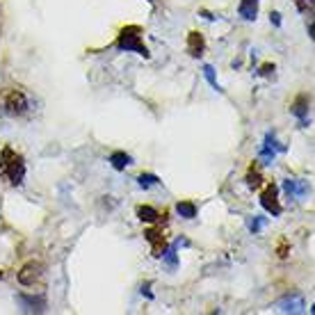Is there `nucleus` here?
Instances as JSON below:
<instances>
[{"instance_id":"nucleus-1","label":"nucleus","mask_w":315,"mask_h":315,"mask_svg":"<svg viewBox=\"0 0 315 315\" xmlns=\"http://www.w3.org/2000/svg\"><path fill=\"white\" fill-rule=\"evenodd\" d=\"M0 176L9 180L12 185H21L25 179V160L23 155L16 153L12 146H5L0 151Z\"/></svg>"},{"instance_id":"nucleus-2","label":"nucleus","mask_w":315,"mask_h":315,"mask_svg":"<svg viewBox=\"0 0 315 315\" xmlns=\"http://www.w3.org/2000/svg\"><path fill=\"white\" fill-rule=\"evenodd\" d=\"M117 48L126 50V53H137L142 57H151L149 48L144 46L142 42V28L139 25H126V28H121L119 37H117Z\"/></svg>"},{"instance_id":"nucleus-3","label":"nucleus","mask_w":315,"mask_h":315,"mask_svg":"<svg viewBox=\"0 0 315 315\" xmlns=\"http://www.w3.org/2000/svg\"><path fill=\"white\" fill-rule=\"evenodd\" d=\"M0 107L12 117H21L30 110V101L18 87H5L0 90Z\"/></svg>"},{"instance_id":"nucleus-4","label":"nucleus","mask_w":315,"mask_h":315,"mask_svg":"<svg viewBox=\"0 0 315 315\" xmlns=\"http://www.w3.org/2000/svg\"><path fill=\"white\" fill-rule=\"evenodd\" d=\"M261 206L268 210L272 217H279V215L283 213V208H281V203H279V187L274 183H268L265 190L261 192Z\"/></svg>"},{"instance_id":"nucleus-5","label":"nucleus","mask_w":315,"mask_h":315,"mask_svg":"<svg viewBox=\"0 0 315 315\" xmlns=\"http://www.w3.org/2000/svg\"><path fill=\"white\" fill-rule=\"evenodd\" d=\"M44 276V265L39 261H28L18 270V283L21 285H35Z\"/></svg>"},{"instance_id":"nucleus-6","label":"nucleus","mask_w":315,"mask_h":315,"mask_svg":"<svg viewBox=\"0 0 315 315\" xmlns=\"http://www.w3.org/2000/svg\"><path fill=\"white\" fill-rule=\"evenodd\" d=\"M144 238H146V242H151V249H153L155 258H160V256L165 254L167 235H165V231H162L160 226H155V228H146V231H144Z\"/></svg>"},{"instance_id":"nucleus-7","label":"nucleus","mask_w":315,"mask_h":315,"mask_svg":"<svg viewBox=\"0 0 315 315\" xmlns=\"http://www.w3.org/2000/svg\"><path fill=\"white\" fill-rule=\"evenodd\" d=\"M276 309H279L281 313H304L306 304H304L302 295H299V292H295V295H288V297L281 299V302L276 304Z\"/></svg>"},{"instance_id":"nucleus-8","label":"nucleus","mask_w":315,"mask_h":315,"mask_svg":"<svg viewBox=\"0 0 315 315\" xmlns=\"http://www.w3.org/2000/svg\"><path fill=\"white\" fill-rule=\"evenodd\" d=\"M16 302L21 304V309L28 311V313H44L46 311V299L39 295V297H35V295H18Z\"/></svg>"},{"instance_id":"nucleus-9","label":"nucleus","mask_w":315,"mask_h":315,"mask_svg":"<svg viewBox=\"0 0 315 315\" xmlns=\"http://www.w3.org/2000/svg\"><path fill=\"white\" fill-rule=\"evenodd\" d=\"M203 50H206V39H203V35L192 30L190 35H187V53H190L192 57H201Z\"/></svg>"},{"instance_id":"nucleus-10","label":"nucleus","mask_w":315,"mask_h":315,"mask_svg":"<svg viewBox=\"0 0 315 315\" xmlns=\"http://www.w3.org/2000/svg\"><path fill=\"white\" fill-rule=\"evenodd\" d=\"M283 190H285V194L288 196H306L311 192V187L304 180H299V179H285L283 180Z\"/></svg>"},{"instance_id":"nucleus-11","label":"nucleus","mask_w":315,"mask_h":315,"mask_svg":"<svg viewBox=\"0 0 315 315\" xmlns=\"http://www.w3.org/2000/svg\"><path fill=\"white\" fill-rule=\"evenodd\" d=\"M309 105H311V96L309 94H299L290 105V112L297 117V119H306L309 117Z\"/></svg>"},{"instance_id":"nucleus-12","label":"nucleus","mask_w":315,"mask_h":315,"mask_svg":"<svg viewBox=\"0 0 315 315\" xmlns=\"http://www.w3.org/2000/svg\"><path fill=\"white\" fill-rule=\"evenodd\" d=\"M258 5H261V0H240L238 14L244 21H256V16H258Z\"/></svg>"},{"instance_id":"nucleus-13","label":"nucleus","mask_w":315,"mask_h":315,"mask_svg":"<svg viewBox=\"0 0 315 315\" xmlns=\"http://www.w3.org/2000/svg\"><path fill=\"white\" fill-rule=\"evenodd\" d=\"M110 165H112L117 172H124L128 165H133V158L128 153H124V151H114V153L110 155Z\"/></svg>"},{"instance_id":"nucleus-14","label":"nucleus","mask_w":315,"mask_h":315,"mask_svg":"<svg viewBox=\"0 0 315 315\" xmlns=\"http://www.w3.org/2000/svg\"><path fill=\"white\" fill-rule=\"evenodd\" d=\"M137 217H139L142 222H151V224L165 220V217H162L155 208H151V206H137Z\"/></svg>"},{"instance_id":"nucleus-15","label":"nucleus","mask_w":315,"mask_h":315,"mask_svg":"<svg viewBox=\"0 0 315 315\" xmlns=\"http://www.w3.org/2000/svg\"><path fill=\"white\" fill-rule=\"evenodd\" d=\"M244 180H247V185H249L251 190H261L263 187V174L258 172V167L251 165L249 172H247V176H244Z\"/></svg>"},{"instance_id":"nucleus-16","label":"nucleus","mask_w":315,"mask_h":315,"mask_svg":"<svg viewBox=\"0 0 315 315\" xmlns=\"http://www.w3.org/2000/svg\"><path fill=\"white\" fill-rule=\"evenodd\" d=\"M176 210H179V215L185 217V220H194L196 217V206L192 201H179L176 203Z\"/></svg>"},{"instance_id":"nucleus-17","label":"nucleus","mask_w":315,"mask_h":315,"mask_svg":"<svg viewBox=\"0 0 315 315\" xmlns=\"http://www.w3.org/2000/svg\"><path fill=\"white\" fill-rule=\"evenodd\" d=\"M137 183H139V187L149 190V187H153V185L160 183V179L153 176V174H139V176H137Z\"/></svg>"},{"instance_id":"nucleus-18","label":"nucleus","mask_w":315,"mask_h":315,"mask_svg":"<svg viewBox=\"0 0 315 315\" xmlns=\"http://www.w3.org/2000/svg\"><path fill=\"white\" fill-rule=\"evenodd\" d=\"M203 76H206V80L210 83V87L213 90H217V91H222V87H220V83H217V78H215V69L210 64H206L203 66Z\"/></svg>"},{"instance_id":"nucleus-19","label":"nucleus","mask_w":315,"mask_h":315,"mask_svg":"<svg viewBox=\"0 0 315 315\" xmlns=\"http://www.w3.org/2000/svg\"><path fill=\"white\" fill-rule=\"evenodd\" d=\"M261 158L265 165H272L274 158H276V151L272 149V146H268V144H263V149H261Z\"/></svg>"},{"instance_id":"nucleus-20","label":"nucleus","mask_w":315,"mask_h":315,"mask_svg":"<svg viewBox=\"0 0 315 315\" xmlns=\"http://www.w3.org/2000/svg\"><path fill=\"white\" fill-rule=\"evenodd\" d=\"M263 224H265V217H254V220L249 222V231L251 233H258L263 228Z\"/></svg>"},{"instance_id":"nucleus-21","label":"nucleus","mask_w":315,"mask_h":315,"mask_svg":"<svg viewBox=\"0 0 315 315\" xmlns=\"http://www.w3.org/2000/svg\"><path fill=\"white\" fill-rule=\"evenodd\" d=\"M295 5L299 7V9H309V7H313V0H295Z\"/></svg>"},{"instance_id":"nucleus-22","label":"nucleus","mask_w":315,"mask_h":315,"mask_svg":"<svg viewBox=\"0 0 315 315\" xmlns=\"http://www.w3.org/2000/svg\"><path fill=\"white\" fill-rule=\"evenodd\" d=\"M274 73V64H263L261 66V76H272Z\"/></svg>"},{"instance_id":"nucleus-23","label":"nucleus","mask_w":315,"mask_h":315,"mask_svg":"<svg viewBox=\"0 0 315 315\" xmlns=\"http://www.w3.org/2000/svg\"><path fill=\"white\" fill-rule=\"evenodd\" d=\"M279 256H281V258L288 256V242H285V240H281V242H279Z\"/></svg>"},{"instance_id":"nucleus-24","label":"nucleus","mask_w":315,"mask_h":315,"mask_svg":"<svg viewBox=\"0 0 315 315\" xmlns=\"http://www.w3.org/2000/svg\"><path fill=\"white\" fill-rule=\"evenodd\" d=\"M270 21H272L274 25H281V14L279 12H272V14H270Z\"/></svg>"},{"instance_id":"nucleus-25","label":"nucleus","mask_w":315,"mask_h":315,"mask_svg":"<svg viewBox=\"0 0 315 315\" xmlns=\"http://www.w3.org/2000/svg\"><path fill=\"white\" fill-rule=\"evenodd\" d=\"M201 14H203V16H206V18H208V21H215V16H213V14H210V12H206V9H201Z\"/></svg>"},{"instance_id":"nucleus-26","label":"nucleus","mask_w":315,"mask_h":315,"mask_svg":"<svg viewBox=\"0 0 315 315\" xmlns=\"http://www.w3.org/2000/svg\"><path fill=\"white\" fill-rule=\"evenodd\" d=\"M0 279H2V272H0Z\"/></svg>"},{"instance_id":"nucleus-27","label":"nucleus","mask_w":315,"mask_h":315,"mask_svg":"<svg viewBox=\"0 0 315 315\" xmlns=\"http://www.w3.org/2000/svg\"><path fill=\"white\" fill-rule=\"evenodd\" d=\"M149 2H155V0H149Z\"/></svg>"}]
</instances>
